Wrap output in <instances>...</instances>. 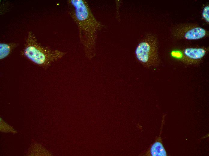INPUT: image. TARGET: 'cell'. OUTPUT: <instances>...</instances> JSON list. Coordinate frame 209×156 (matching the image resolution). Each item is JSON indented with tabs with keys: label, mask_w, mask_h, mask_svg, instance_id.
<instances>
[{
	"label": "cell",
	"mask_w": 209,
	"mask_h": 156,
	"mask_svg": "<svg viewBox=\"0 0 209 156\" xmlns=\"http://www.w3.org/2000/svg\"><path fill=\"white\" fill-rule=\"evenodd\" d=\"M202 16L204 20L208 23L209 22V6H205L203 10Z\"/></svg>",
	"instance_id": "cell-8"
},
{
	"label": "cell",
	"mask_w": 209,
	"mask_h": 156,
	"mask_svg": "<svg viewBox=\"0 0 209 156\" xmlns=\"http://www.w3.org/2000/svg\"><path fill=\"white\" fill-rule=\"evenodd\" d=\"M172 33L174 37L188 40H195L206 36L207 32L204 29L195 25L183 24L174 28Z\"/></svg>",
	"instance_id": "cell-4"
},
{
	"label": "cell",
	"mask_w": 209,
	"mask_h": 156,
	"mask_svg": "<svg viewBox=\"0 0 209 156\" xmlns=\"http://www.w3.org/2000/svg\"><path fill=\"white\" fill-rule=\"evenodd\" d=\"M207 50L203 48H187L182 50L172 52V56L188 65L198 63L205 56Z\"/></svg>",
	"instance_id": "cell-5"
},
{
	"label": "cell",
	"mask_w": 209,
	"mask_h": 156,
	"mask_svg": "<svg viewBox=\"0 0 209 156\" xmlns=\"http://www.w3.org/2000/svg\"><path fill=\"white\" fill-rule=\"evenodd\" d=\"M156 37L149 34L138 43L135 51L137 60L145 68L158 66L159 59L158 51V42Z\"/></svg>",
	"instance_id": "cell-3"
},
{
	"label": "cell",
	"mask_w": 209,
	"mask_h": 156,
	"mask_svg": "<svg viewBox=\"0 0 209 156\" xmlns=\"http://www.w3.org/2000/svg\"><path fill=\"white\" fill-rule=\"evenodd\" d=\"M67 52L41 45L34 34L28 32L21 55L36 65L47 69L53 63L62 59Z\"/></svg>",
	"instance_id": "cell-2"
},
{
	"label": "cell",
	"mask_w": 209,
	"mask_h": 156,
	"mask_svg": "<svg viewBox=\"0 0 209 156\" xmlns=\"http://www.w3.org/2000/svg\"><path fill=\"white\" fill-rule=\"evenodd\" d=\"M68 13L76 24L79 40L86 58L91 60L95 56L98 31L102 24L94 16L85 0H69Z\"/></svg>",
	"instance_id": "cell-1"
},
{
	"label": "cell",
	"mask_w": 209,
	"mask_h": 156,
	"mask_svg": "<svg viewBox=\"0 0 209 156\" xmlns=\"http://www.w3.org/2000/svg\"><path fill=\"white\" fill-rule=\"evenodd\" d=\"M18 45L17 43L0 44V59L2 60L8 56Z\"/></svg>",
	"instance_id": "cell-6"
},
{
	"label": "cell",
	"mask_w": 209,
	"mask_h": 156,
	"mask_svg": "<svg viewBox=\"0 0 209 156\" xmlns=\"http://www.w3.org/2000/svg\"><path fill=\"white\" fill-rule=\"evenodd\" d=\"M151 156H166L167 153L162 143L159 142H156L152 146L150 150Z\"/></svg>",
	"instance_id": "cell-7"
}]
</instances>
